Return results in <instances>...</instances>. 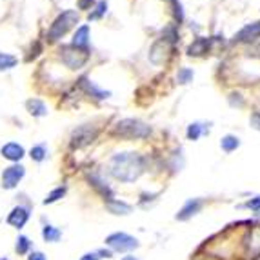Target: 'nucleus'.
Here are the masks:
<instances>
[{"label": "nucleus", "instance_id": "f257e3e1", "mask_svg": "<svg viewBox=\"0 0 260 260\" xmlns=\"http://www.w3.org/2000/svg\"><path fill=\"white\" fill-rule=\"evenodd\" d=\"M144 168H146L144 156L135 151L117 153L109 160V173L113 175V178L126 184L135 182L144 173Z\"/></svg>", "mask_w": 260, "mask_h": 260}, {"label": "nucleus", "instance_id": "f03ea898", "mask_svg": "<svg viewBox=\"0 0 260 260\" xmlns=\"http://www.w3.org/2000/svg\"><path fill=\"white\" fill-rule=\"evenodd\" d=\"M113 133L120 137V139L142 140L148 139L149 135H151V127L148 124H144L142 120H139V118H122V120L117 122Z\"/></svg>", "mask_w": 260, "mask_h": 260}, {"label": "nucleus", "instance_id": "7ed1b4c3", "mask_svg": "<svg viewBox=\"0 0 260 260\" xmlns=\"http://www.w3.org/2000/svg\"><path fill=\"white\" fill-rule=\"evenodd\" d=\"M78 22V13L73 11V9H68L64 13H60L58 17L55 18V22L51 24V27L48 29V40L51 42H56V40H60L62 37L71 29Z\"/></svg>", "mask_w": 260, "mask_h": 260}, {"label": "nucleus", "instance_id": "20e7f679", "mask_svg": "<svg viewBox=\"0 0 260 260\" xmlns=\"http://www.w3.org/2000/svg\"><path fill=\"white\" fill-rule=\"evenodd\" d=\"M87 51L78 49L75 46H62L60 48V60L64 62L70 70H80L87 62Z\"/></svg>", "mask_w": 260, "mask_h": 260}, {"label": "nucleus", "instance_id": "39448f33", "mask_svg": "<svg viewBox=\"0 0 260 260\" xmlns=\"http://www.w3.org/2000/svg\"><path fill=\"white\" fill-rule=\"evenodd\" d=\"M106 244L111 247L113 251H118V253H127V251H133L137 247L140 246L139 240L131 237L127 233H113L109 235L108 239H106Z\"/></svg>", "mask_w": 260, "mask_h": 260}, {"label": "nucleus", "instance_id": "423d86ee", "mask_svg": "<svg viewBox=\"0 0 260 260\" xmlns=\"http://www.w3.org/2000/svg\"><path fill=\"white\" fill-rule=\"evenodd\" d=\"M24 177H26V168L22 164H11L2 171V187L8 191L15 189Z\"/></svg>", "mask_w": 260, "mask_h": 260}, {"label": "nucleus", "instance_id": "0eeeda50", "mask_svg": "<svg viewBox=\"0 0 260 260\" xmlns=\"http://www.w3.org/2000/svg\"><path fill=\"white\" fill-rule=\"evenodd\" d=\"M96 135H99V131H96L95 127H91V126L77 127V129L73 131V135H71V148H73V149L84 148V146L91 144L93 140L96 139Z\"/></svg>", "mask_w": 260, "mask_h": 260}, {"label": "nucleus", "instance_id": "6e6552de", "mask_svg": "<svg viewBox=\"0 0 260 260\" xmlns=\"http://www.w3.org/2000/svg\"><path fill=\"white\" fill-rule=\"evenodd\" d=\"M171 49H173V44L162 37V39L156 40L151 46V49H149V60H151L153 64H164L169 58V55H171Z\"/></svg>", "mask_w": 260, "mask_h": 260}, {"label": "nucleus", "instance_id": "1a4fd4ad", "mask_svg": "<svg viewBox=\"0 0 260 260\" xmlns=\"http://www.w3.org/2000/svg\"><path fill=\"white\" fill-rule=\"evenodd\" d=\"M29 217H31V209L27 208V206H15V208L9 211L6 222H8V225L15 228V230H22V228L29 222Z\"/></svg>", "mask_w": 260, "mask_h": 260}, {"label": "nucleus", "instance_id": "9d476101", "mask_svg": "<svg viewBox=\"0 0 260 260\" xmlns=\"http://www.w3.org/2000/svg\"><path fill=\"white\" fill-rule=\"evenodd\" d=\"M0 155L4 156L6 160L13 162V164H18V162L26 156V149H24V146H20L18 142H8L0 148Z\"/></svg>", "mask_w": 260, "mask_h": 260}, {"label": "nucleus", "instance_id": "9b49d317", "mask_svg": "<svg viewBox=\"0 0 260 260\" xmlns=\"http://www.w3.org/2000/svg\"><path fill=\"white\" fill-rule=\"evenodd\" d=\"M260 39V22H253V24H246L242 29L235 35V42H255Z\"/></svg>", "mask_w": 260, "mask_h": 260}, {"label": "nucleus", "instance_id": "f8f14e48", "mask_svg": "<svg viewBox=\"0 0 260 260\" xmlns=\"http://www.w3.org/2000/svg\"><path fill=\"white\" fill-rule=\"evenodd\" d=\"M202 209V200L200 199H189L186 204L182 206V209L177 213V220H189L193 215Z\"/></svg>", "mask_w": 260, "mask_h": 260}, {"label": "nucleus", "instance_id": "ddd939ff", "mask_svg": "<svg viewBox=\"0 0 260 260\" xmlns=\"http://www.w3.org/2000/svg\"><path fill=\"white\" fill-rule=\"evenodd\" d=\"M209 46H211V39H206V37H199L191 42V46L187 48V55L189 56H202L209 51Z\"/></svg>", "mask_w": 260, "mask_h": 260}, {"label": "nucleus", "instance_id": "4468645a", "mask_svg": "<svg viewBox=\"0 0 260 260\" xmlns=\"http://www.w3.org/2000/svg\"><path fill=\"white\" fill-rule=\"evenodd\" d=\"M78 84H80V87H82V89L87 93V95L95 96V99H99V100H104V99H108V96L111 95L109 91H104V89L96 87L95 84H93L91 80H89V78H86V77L80 78V80H78Z\"/></svg>", "mask_w": 260, "mask_h": 260}, {"label": "nucleus", "instance_id": "2eb2a0df", "mask_svg": "<svg viewBox=\"0 0 260 260\" xmlns=\"http://www.w3.org/2000/svg\"><path fill=\"white\" fill-rule=\"evenodd\" d=\"M71 46L87 51V46H89V26L84 24V26L78 27L77 33H75V37H73V44H71Z\"/></svg>", "mask_w": 260, "mask_h": 260}, {"label": "nucleus", "instance_id": "dca6fc26", "mask_svg": "<svg viewBox=\"0 0 260 260\" xmlns=\"http://www.w3.org/2000/svg\"><path fill=\"white\" fill-rule=\"evenodd\" d=\"M42 239H44V242H48V244L60 242L62 230H58V228H55V225H51V224H44V228H42Z\"/></svg>", "mask_w": 260, "mask_h": 260}, {"label": "nucleus", "instance_id": "f3484780", "mask_svg": "<svg viewBox=\"0 0 260 260\" xmlns=\"http://www.w3.org/2000/svg\"><path fill=\"white\" fill-rule=\"evenodd\" d=\"M106 208L109 209V213L113 215H129L131 213V206L126 204V202H122V200H106Z\"/></svg>", "mask_w": 260, "mask_h": 260}, {"label": "nucleus", "instance_id": "a211bd4d", "mask_svg": "<svg viewBox=\"0 0 260 260\" xmlns=\"http://www.w3.org/2000/svg\"><path fill=\"white\" fill-rule=\"evenodd\" d=\"M26 108L33 117H46L48 115V106L39 99H29L26 102Z\"/></svg>", "mask_w": 260, "mask_h": 260}, {"label": "nucleus", "instance_id": "6ab92c4d", "mask_svg": "<svg viewBox=\"0 0 260 260\" xmlns=\"http://www.w3.org/2000/svg\"><path fill=\"white\" fill-rule=\"evenodd\" d=\"M31 247H33V242L29 240V237H26V235H20L17 239V244H15V253L20 256L24 255H29Z\"/></svg>", "mask_w": 260, "mask_h": 260}, {"label": "nucleus", "instance_id": "aec40b11", "mask_svg": "<svg viewBox=\"0 0 260 260\" xmlns=\"http://www.w3.org/2000/svg\"><path fill=\"white\" fill-rule=\"evenodd\" d=\"M29 156H31V160L44 162L48 158V146H46V144H37V146H33V148L29 149Z\"/></svg>", "mask_w": 260, "mask_h": 260}, {"label": "nucleus", "instance_id": "412c9836", "mask_svg": "<svg viewBox=\"0 0 260 260\" xmlns=\"http://www.w3.org/2000/svg\"><path fill=\"white\" fill-rule=\"evenodd\" d=\"M66 193H68V187L66 186H58L55 187L53 191H49L48 197L44 199V206H48V204H55V202H58L60 199H64Z\"/></svg>", "mask_w": 260, "mask_h": 260}, {"label": "nucleus", "instance_id": "4be33fe9", "mask_svg": "<svg viewBox=\"0 0 260 260\" xmlns=\"http://www.w3.org/2000/svg\"><path fill=\"white\" fill-rule=\"evenodd\" d=\"M240 146V140L237 139V137H233V135H225L224 139L220 140V148L224 149L225 153H231L235 151V149Z\"/></svg>", "mask_w": 260, "mask_h": 260}, {"label": "nucleus", "instance_id": "5701e85b", "mask_svg": "<svg viewBox=\"0 0 260 260\" xmlns=\"http://www.w3.org/2000/svg\"><path fill=\"white\" fill-rule=\"evenodd\" d=\"M17 66V58L13 55H8V53H0V71L11 70Z\"/></svg>", "mask_w": 260, "mask_h": 260}, {"label": "nucleus", "instance_id": "b1692460", "mask_svg": "<svg viewBox=\"0 0 260 260\" xmlns=\"http://www.w3.org/2000/svg\"><path fill=\"white\" fill-rule=\"evenodd\" d=\"M177 80H178V84H189L191 80H193V70H189V68H182V70H178Z\"/></svg>", "mask_w": 260, "mask_h": 260}, {"label": "nucleus", "instance_id": "393cba45", "mask_svg": "<svg viewBox=\"0 0 260 260\" xmlns=\"http://www.w3.org/2000/svg\"><path fill=\"white\" fill-rule=\"evenodd\" d=\"M106 11H108V2H106V0H100L99 4H96L95 11L89 13V20H96V18H100L102 15H106Z\"/></svg>", "mask_w": 260, "mask_h": 260}, {"label": "nucleus", "instance_id": "a878e982", "mask_svg": "<svg viewBox=\"0 0 260 260\" xmlns=\"http://www.w3.org/2000/svg\"><path fill=\"white\" fill-rule=\"evenodd\" d=\"M200 135H202V126H200L199 122H195V124H191L187 127V139L189 140H199Z\"/></svg>", "mask_w": 260, "mask_h": 260}, {"label": "nucleus", "instance_id": "bb28decb", "mask_svg": "<svg viewBox=\"0 0 260 260\" xmlns=\"http://www.w3.org/2000/svg\"><path fill=\"white\" fill-rule=\"evenodd\" d=\"M246 208H249V209H253V211H258L260 213V197H255V199L247 200Z\"/></svg>", "mask_w": 260, "mask_h": 260}, {"label": "nucleus", "instance_id": "cd10ccee", "mask_svg": "<svg viewBox=\"0 0 260 260\" xmlns=\"http://www.w3.org/2000/svg\"><path fill=\"white\" fill-rule=\"evenodd\" d=\"M27 260H48V256L44 255L42 251H31L29 256H27Z\"/></svg>", "mask_w": 260, "mask_h": 260}, {"label": "nucleus", "instance_id": "c85d7f7f", "mask_svg": "<svg viewBox=\"0 0 260 260\" xmlns=\"http://www.w3.org/2000/svg\"><path fill=\"white\" fill-rule=\"evenodd\" d=\"M251 126L260 131V113H253L251 115Z\"/></svg>", "mask_w": 260, "mask_h": 260}, {"label": "nucleus", "instance_id": "c756f323", "mask_svg": "<svg viewBox=\"0 0 260 260\" xmlns=\"http://www.w3.org/2000/svg\"><path fill=\"white\" fill-rule=\"evenodd\" d=\"M93 2H95V0H78V8H80V9H89Z\"/></svg>", "mask_w": 260, "mask_h": 260}, {"label": "nucleus", "instance_id": "7c9ffc66", "mask_svg": "<svg viewBox=\"0 0 260 260\" xmlns=\"http://www.w3.org/2000/svg\"><path fill=\"white\" fill-rule=\"evenodd\" d=\"M80 260H100V256H99V253H86V255H82L80 256Z\"/></svg>", "mask_w": 260, "mask_h": 260}, {"label": "nucleus", "instance_id": "2f4dec72", "mask_svg": "<svg viewBox=\"0 0 260 260\" xmlns=\"http://www.w3.org/2000/svg\"><path fill=\"white\" fill-rule=\"evenodd\" d=\"M96 253H99L100 258H111V256H113V253L109 251V249H99Z\"/></svg>", "mask_w": 260, "mask_h": 260}, {"label": "nucleus", "instance_id": "473e14b6", "mask_svg": "<svg viewBox=\"0 0 260 260\" xmlns=\"http://www.w3.org/2000/svg\"><path fill=\"white\" fill-rule=\"evenodd\" d=\"M122 260H137V258H135V256H124Z\"/></svg>", "mask_w": 260, "mask_h": 260}, {"label": "nucleus", "instance_id": "72a5a7b5", "mask_svg": "<svg viewBox=\"0 0 260 260\" xmlns=\"http://www.w3.org/2000/svg\"><path fill=\"white\" fill-rule=\"evenodd\" d=\"M0 260H8V258H0Z\"/></svg>", "mask_w": 260, "mask_h": 260}]
</instances>
